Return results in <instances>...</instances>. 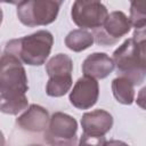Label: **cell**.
<instances>
[{
    "instance_id": "obj_14",
    "label": "cell",
    "mask_w": 146,
    "mask_h": 146,
    "mask_svg": "<svg viewBox=\"0 0 146 146\" xmlns=\"http://www.w3.org/2000/svg\"><path fill=\"white\" fill-rule=\"evenodd\" d=\"M73 71V62L70 56L65 54H58L51 57L46 64V72L49 76L52 75H72Z\"/></svg>"
},
{
    "instance_id": "obj_19",
    "label": "cell",
    "mask_w": 146,
    "mask_h": 146,
    "mask_svg": "<svg viewBox=\"0 0 146 146\" xmlns=\"http://www.w3.org/2000/svg\"><path fill=\"white\" fill-rule=\"evenodd\" d=\"M0 145H5V137L1 131H0Z\"/></svg>"
},
{
    "instance_id": "obj_22",
    "label": "cell",
    "mask_w": 146,
    "mask_h": 146,
    "mask_svg": "<svg viewBox=\"0 0 146 146\" xmlns=\"http://www.w3.org/2000/svg\"><path fill=\"white\" fill-rule=\"evenodd\" d=\"M52 1H55V2H57L58 5H60V3H62V2L64 1V0H52Z\"/></svg>"
},
{
    "instance_id": "obj_7",
    "label": "cell",
    "mask_w": 146,
    "mask_h": 146,
    "mask_svg": "<svg viewBox=\"0 0 146 146\" xmlns=\"http://www.w3.org/2000/svg\"><path fill=\"white\" fill-rule=\"evenodd\" d=\"M72 19L81 29H94L100 27L108 11L100 2H80L75 1L72 7Z\"/></svg>"
},
{
    "instance_id": "obj_1",
    "label": "cell",
    "mask_w": 146,
    "mask_h": 146,
    "mask_svg": "<svg viewBox=\"0 0 146 146\" xmlns=\"http://www.w3.org/2000/svg\"><path fill=\"white\" fill-rule=\"evenodd\" d=\"M145 27L136 29L133 36L127 39L113 52L114 66L117 73L130 79L133 84H140L146 74Z\"/></svg>"
},
{
    "instance_id": "obj_6",
    "label": "cell",
    "mask_w": 146,
    "mask_h": 146,
    "mask_svg": "<svg viewBox=\"0 0 146 146\" xmlns=\"http://www.w3.org/2000/svg\"><path fill=\"white\" fill-rule=\"evenodd\" d=\"M82 137L80 144H100L113 125V116L105 110L87 112L81 119Z\"/></svg>"
},
{
    "instance_id": "obj_16",
    "label": "cell",
    "mask_w": 146,
    "mask_h": 146,
    "mask_svg": "<svg viewBox=\"0 0 146 146\" xmlns=\"http://www.w3.org/2000/svg\"><path fill=\"white\" fill-rule=\"evenodd\" d=\"M29 100L26 95L21 96H5L0 95V112L5 114L16 115L27 107Z\"/></svg>"
},
{
    "instance_id": "obj_12",
    "label": "cell",
    "mask_w": 146,
    "mask_h": 146,
    "mask_svg": "<svg viewBox=\"0 0 146 146\" xmlns=\"http://www.w3.org/2000/svg\"><path fill=\"white\" fill-rule=\"evenodd\" d=\"M135 84L127 76H117L112 81V91L115 99L123 104L130 105L135 99Z\"/></svg>"
},
{
    "instance_id": "obj_4",
    "label": "cell",
    "mask_w": 146,
    "mask_h": 146,
    "mask_svg": "<svg viewBox=\"0 0 146 146\" xmlns=\"http://www.w3.org/2000/svg\"><path fill=\"white\" fill-rule=\"evenodd\" d=\"M59 11V5L52 0H24L17 5V17L26 26H43L52 23Z\"/></svg>"
},
{
    "instance_id": "obj_9",
    "label": "cell",
    "mask_w": 146,
    "mask_h": 146,
    "mask_svg": "<svg viewBox=\"0 0 146 146\" xmlns=\"http://www.w3.org/2000/svg\"><path fill=\"white\" fill-rule=\"evenodd\" d=\"M98 96V82L96 79L84 75L75 82L70 94V102L74 107L79 110H88L97 103Z\"/></svg>"
},
{
    "instance_id": "obj_15",
    "label": "cell",
    "mask_w": 146,
    "mask_h": 146,
    "mask_svg": "<svg viewBox=\"0 0 146 146\" xmlns=\"http://www.w3.org/2000/svg\"><path fill=\"white\" fill-rule=\"evenodd\" d=\"M72 83V75L59 74L49 76L46 92L50 97H62L71 89Z\"/></svg>"
},
{
    "instance_id": "obj_8",
    "label": "cell",
    "mask_w": 146,
    "mask_h": 146,
    "mask_svg": "<svg viewBox=\"0 0 146 146\" xmlns=\"http://www.w3.org/2000/svg\"><path fill=\"white\" fill-rule=\"evenodd\" d=\"M130 27L131 23L124 13L113 11L107 15L104 24L96 31V41L100 44L115 43L130 31Z\"/></svg>"
},
{
    "instance_id": "obj_2",
    "label": "cell",
    "mask_w": 146,
    "mask_h": 146,
    "mask_svg": "<svg viewBox=\"0 0 146 146\" xmlns=\"http://www.w3.org/2000/svg\"><path fill=\"white\" fill-rule=\"evenodd\" d=\"M54 43V36L49 31L40 30L30 35L14 39L7 42L5 52L16 56L22 63L39 66L44 64Z\"/></svg>"
},
{
    "instance_id": "obj_13",
    "label": "cell",
    "mask_w": 146,
    "mask_h": 146,
    "mask_svg": "<svg viewBox=\"0 0 146 146\" xmlns=\"http://www.w3.org/2000/svg\"><path fill=\"white\" fill-rule=\"evenodd\" d=\"M95 41V36L92 33L87 31L86 29H76L71 31L65 38V44L68 49L80 52L89 48Z\"/></svg>"
},
{
    "instance_id": "obj_3",
    "label": "cell",
    "mask_w": 146,
    "mask_h": 146,
    "mask_svg": "<svg viewBox=\"0 0 146 146\" xmlns=\"http://www.w3.org/2000/svg\"><path fill=\"white\" fill-rule=\"evenodd\" d=\"M27 89V76L22 62L5 52L0 57V95L21 96L25 95Z\"/></svg>"
},
{
    "instance_id": "obj_11",
    "label": "cell",
    "mask_w": 146,
    "mask_h": 146,
    "mask_svg": "<svg viewBox=\"0 0 146 146\" xmlns=\"http://www.w3.org/2000/svg\"><path fill=\"white\" fill-rule=\"evenodd\" d=\"M113 59L105 52H94L89 55L82 64V72L86 76L104 79L114 70Z\"/></svg>"
},
{
    "instance_id": "obj_5",
    "label": "cell",
    "mask_w": 146,
    "mask_h": 146,
    "mask_svg": "<svg viewBox=\"0 0 146 146\" xmlns=\"http://www.w3.org/2000/svg\"><path fill=\"white\" fill-rule=\"evenodd\" d=\"M76 120L62 112H56L49 119L44 139L51 145H73L76 144Z\"/></svg>"
},
{
    "instance_id": "obj_17",
    "label": "cell",
    "mask_w": 146,
    "mask_h": 146,
    "mask_svg": "<svg viewBox=\"0 0 146 146\" xmlns=\"http://www.w3.org/2000/svg\"><path fill=\"white\" fill-rule=\"evenodd\" d=\"M130 17L129 21L136 29L145 27L146 24V9L145 0H130Z\"/></svg>"
},
{
    "instance_id": "obj_10",
    "label": "cell",
    "mask_w": 146,
    "mask_h": 146,
    "mask_svg": "<svg viewBox=\"0 0 146 146\" xmlns=\"http://www.w3.org/2000/svg\"><path fill=\"white\" fill-rule=\"evenodd\" d=\"M49 119V113L44 107L32 104L21 116H18L16 124L29 132H42L47 129Z\"/></svg>"
},
{
    "instance_id": "obj_18",
    "label": "cell",
    "mask_w": 146,
    "mask_h": 146,
    "mask_svg": "<svg viewBox=\"0 0 146 146\" xmlns=\"http://www.w3.org/2000/svg\"><path fill=\"white\" fill-rule=\"evenodd\" d=\"M22 1H24V0H0V2L10 3V5H19Z\"/></svg>"
},
{
    "instance_id": "obj_21",
    "label": "cell",
    "mask_w": 146,
    "mask_h": 146,
    "mask_svg": "<svg viewBox=\"0 0 146 146\" xmlns=\"http://www.w3.org/2000/svg\"><path fill=\"white\" fill-rule=\"evenodd\" d=\"M2 16H3V14H2V10H1V8H0V24H1V22H2Z\"/></svg>"
},
{
    "instance_id": "obj_20",
    "label": "cell",
    "mask_w": 146,
    "mask_h": 146,
    "mask_svg": "<svg viewBox=\"0 0 146 146\" xmlns=\"http://www.w3.org/2000/svg\"><path fill=\"white\" fill-rule=\"evenodd\" d=\"M80 2H100V0H75Z\"/></svg>"
}]
</instances>
